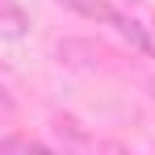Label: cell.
Instances as JSON below:
<instances>
[{"instance_id":"3","label":"cell","mask_w":155,"mask_h":155,"mask_svg":"<svg viewBox=\"0 0 155 155\" xmlns=\"http://www.w3.org/2000/svg\"><path fill=\"white\" fill-rule=\"evenodd\" d=\"M0 34H4V38H21V34H25V17H21L13 4H0Z\"/></svg>"},{"instance_id":"2","label":"cell","mask_w":155,"mask_h":155,"mask_svg":"<svg viewBox=\"0 0 155 155\" xmlns=\"http://www.w3.org/2000/svg\"><path fill=\"white\" fill-rule=\"evenodd\" d=\"M0 155H54V151H46V147L34 143V138L13 134V138H0Z\"/></svg>"},{"instance_id":"1","label":"cell","mask_w":155,"mask_h":155,"mask_svg":"<svg viewBox=\"0 0 155 155\" xmlns=\"http://www.w3.org/2000/svg\"><path fill=\"white\" fill-rule=\"evenodd\" d=\"M76 13H84V17H92V21H105V25H113L122 38H126L130 46H138V51H147V54H155V42L147 38V29L138 25L134 17H126L122 8H113V4H105V0H67Z\"/></svg>"},{"instance_id":"4","label":"cell","mask_w":155,"mask_h":155,"mask_svg":"<svg viewBox=\"0 0 155 155\" xmlns=\"http://www.w3.org/2000/svg\"><path fill=\"white\" fill-rule=\"evenodd\" d=\"M4 113H8V97L0 92V117H4Z\"/></svg>"}]
</instances>
